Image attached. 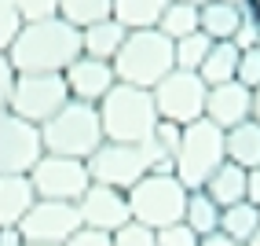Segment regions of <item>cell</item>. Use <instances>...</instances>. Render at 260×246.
<instances>
[{
  "instance_id": "1",
  "label": "cell",
  "mask_w": 260,
  "mask_h": 246,
  "mask_svg": "<svg viewBox=\"0 0 260 246\" xmlns=\"http://www.w3.org/2000/svg\"><path fill=\"white\" fill-rule=\"evenodd\" d=\"M77 56H81V30L59 15L26 22L8 48L15 74H62Z\"/></svg>"
},
{
  "instance_id": "2",
  "label": "cell",
  "mask_w": 260,
  "mask_h": 246,
  "mask_svg": "<svg viewBox=\"0 0 260 246\" xmlns=\"http://www.w3.org/2000/svg\"><path fill=\"white\" fill-rule=\"evenodd\" d=\"M114 74L121 85H136V89H154L169 70H176L172 59V41L154 26V30H128L125 44L117 48L110 59Z\"/></svg>"
},
{
  "instance_id": "3",
  "label": "cell",
  "mask_w": 260,
  "mask_h": 246,
  "mask_svg": "<svg viewBox=\"0 0 260 246\" xmlns=\"http://www.w3.org/2000/svg\"><path fill=\"white\" fill-rule=\"evenodd\" d=\"M99 121H103V136L114 140V144H143L158 125L150 89H136V85L117 81L99 99Z\"/></svg>"
},
{
  "instance_id": "4",
  "label": "cell",
  "mask_w": 260,
  "mask_h": 246,
  "mask_svg": "<svg viewBox=\"0 0 260 246\" xmlns=\"http://www.w3.org/2000/svg\"><path fill=\"white\" fill-rule=\"evenodd\" d=\"M103 121L95 103H62L59 114H51L41 125V144L48 154H66V158H81L88 162L92 151L103 144Z\"/></svg>"
},
{
  "instance_id": "5",
  "label": "cell",
  "mask_w": 260,
  "mask_h": 246,
  "mask_svg": "<svg viewBox=\"0 0 260 246\" xmlns=\"http://www.w3.org/2000/svg\"><path fill=\"white\" fill-rule=\"evenodd\" d=\"M223 162H228V154H223V129L220 125H213L209 118H198L190 125H183L180 151H176V180L187 191L202 187Z\"/></svg>"
},
{
  "instance_id": "6",
  "label": "cell",
  "mask_w": 260,
  "mask_h": 246,
  "mask_svg": "<svg viewBox=\"0 0 260 246\" xmlns=\"http://www.w3.org/2000/svg\"><path fill=\"white\" fill-rule=\"evenodd\" d=\"M128 209L132 221H140L147 228H165L183 221V206H187V187L176 180V173H147L140 184H132L128 191Z\"/></svg>"
},
{
  "instance_id": "7",
  "label": "cell",
  "mask_w": 260,
  "mask_h": 246,
  "mask_svg": "<svg viewBox=\"0 0 260 246\" xmlns=\"http://www.w3.org/2000/svg\"><path fill=\"white\" fill-rule=\"evenodd\" d=\"M154 111L161 121H176V125H190V121L205 118V96L209 85L190 70H169V74L150 89Z\"/></svg>"
},
{
  "instance_id": "8",
  "label": "cell",
  "mask_w": 260,
  "mask_h": 246,
  "mask_svg": "<svg viewBox=\"0 0 260 246\" xmlns=\"http://www.w3.org/2000/svg\"><path fill=\"white\" fill-rule=\"evenodd\" d=\"M29 180L37 199H51V202H81V195L92 187V173L88 162L81 158H66V154H41L37 166L29 169Z\"/></svg>"
},
{
  "instance_id": "9",
  "label": "cell",
  "mask_w": 260,
  "mask_h": 246,
  "mask_svg": "<svg viewBox=\"0 0 260 246\" xmlns=\"http://www.w3.org/2000/svg\"><path fill=\"white\" fill-rule=\"evenodd\" d=\"M62 103H70L62 74H15V89L8 111L19 114L33 125H44L51 114L62 111Z\"/></svg>"
},
{
  "instance_id": "10",
  "label": "cell",
  "mask_w": 260,
  "mask_h": 246,
  "mask_svg": "<svg viewBox=\"0 0 260 246\" xmlns=\"http://www.w3.org/2000/svg\"><path fill=\"white\" fill-rule=\"evenodd\" d=\"M88 173H92V184L128 191L132 184H140L150 173V158H147L143 144H114V140H103L88 158Z\"/></svg>"
},
{
  "instance_id": "11",
  "label": "cell",
  "mask_w": 260,
  "mask_h": 246,
  "mask_svg": "<svg viewBox=\"0 0 260 246\" xmlns=\"http://www.w3.org/2000/svg\"><path fill=\"white\" fill-rule=\"evenodd\" d=\"M41 154H44L41 125L11 111H0V177L4 173H29Z\"/></svg>"
},
{
  "instance_id": "12",
  "label": "cell",
  "mask_w": 260,
  "mask_h": 246,
  "mask_svg": "<svg viewBox=\"0 0 260 246\" xmlns=\"http://www.w3.org/2000/svg\"><path fill=\"white\" fill-rule=\"evenodd\" d=\"M81 228V209L77 202H51V199H37L33 209L22 217L19 232L29 242H66Z\"/></svg>"
},
{
  "instance_id": "13",
  "label": "cell",
  "mask_w": 260,
  "mask_h": 246,
  "mask_svg": "<svg viewBox=\"0 0 260 246\" xmlns=\"http://www.w3.org/2000/svg\"><path fill=\"white\" fill-rule=\"evenodd\" d=\"M77 209H81V224L84 228H99V232H117L121 224L132 221L128 195L117 191V187H107V184H92L81 195Z\"/></svg>"
},
{
  "instance_id": "14",
  "label": "cell",
  "mask_w": 260,
  "mask_h": 246,
  "mask_svg": "<svg viewBox=\"0 0 260 246\" xmlns=\"http://www.w3.org/2000/svg\"><path fill=\"white\" fill-rule=\"evenodd\" d=\"M62 81H66V92L77 103H95L107 96L114 85H117V74L107 59H92V56H77L70 66L62 70Z\"/></svg>"
},
{
  "instance_id": "15",
  "label": "cell",
  "mask_w": 260,
  "mask_h": 246,
  "mask_svg": "<svg viewBox=\"0 0 260 246\" xmlns=\"http://www.w3.org/2000/svg\"><path fill=\"white\" fill-rule=\"evenodd\" d=\"M249 111H253V89H246V85H238V81L213 85L209 96H205V118H209L213 125H220L223 132L235 129L238 121H246Z\"/></svg>"
},
{
  "instance_id": "16",
  "label": "cell",
  "mask_w": 260,
  "mask_h": 246,
  "mask_svg": "<svg viewBox=\"0 0 260 246\" xmlns=\"http://www.w3.org/2000/svg\"><path fill=\"white\" fill-rule=\"evenodd\" d=\"M37 202L29 173H4L0 177V228H19L22 217Z\"/></svg>"
},
{
  "instance_id": "17",
  "label": "cell",
  "mask_w": 260,
  "mask_h": 246,
  "mask_svg": "<svg viewBox=\"0 0 260 246\" xmlns=\"http://www.w3.org/2000/svg\"><path fill=\"white\" fill-rule=\"evenodd\" d=\"M125 37H128V30L110 15V19L92 22V26L81 30V56H92V59H107L110 63L117 56V48L125 44Z\"/></svg>"
},
{
  "instance_id": "18",
  "label": "cell",
  "mask_w": 260,
  "mask_h": 246,
  "mask_svg": "<svg viewBox=\"0 0 260 246\" xmlns=\"http://www.w3.org/2000/svg\"><path fill=\"white\" fill-rule=\"evenodd\" d=\"M223 154H228V162H235L242 169H256L260 166V125L253 118L238 121L235 129L223 132Z\"/></svg>"
},
{
  "instance_id": "19",
  "label": "cell",
  "mask_w": 260,
  "mask_h": 246,
  "mask_svg": "<svg viewBox=\"0 0 260 246\" xmlns=\"http://www.w3.org/2000/svg\"><path fill=\"white\" fill-rule=\"evenodd\" d=\"M202 191L209 195L220 209H228L235 202H246V169L235 166V162H223L209 180L202 184Z\"/></svg>"
},
{
  "instance_id": "20",
  "label": "cell",
  "mask_w": 260,
  "mask_h": 246,
  "mask_svg": "<svg viewBox=\"0 0 260 246\" xmlns=\"http://www.w3.org/2000/svg\"><path fill=\"white\" fill-rule=\"evenodd\" d=\"M242 15H246V11L235 8V4L209 0V4L198 8V30H202L209 41H231L235 30H238V22H242Z\"/></svg>"
},
{
  "instance_id": "21",
  "label": "cell",
  "mask_w": 260,
  "mask_h": 246,
  "mask_svg": "<svg viewBox=\"0 0 260 246\" xmlns=\"http://www.w3.org/2000/svg\"><path fill=\"white\" fill-rule=\"evenodd\" d=\"M235 74H238V44H235V41H213L205 63L198 66V77L213 89V85L235 81Z\"/></svg>"
},
{
  "instance_id": "22",
  "label": "cell",
  "mask_w": 260,
  "mask_h": 246,
  "mask_svg": "<svg viewBox=\"0 0 260 246\" xmlns=\"http://www.w3.org/2000/svg\"><path fill=\"white\" fill-rule=\"evenodd\" d=\"M183 224L194 232L198 239L202 235H213V232H220V206L205 195L202 187H194V191H187V206H183Z\"/></svg>"
},
{
  "instance_id": "23",
  "label": "cell",
  "mask_w": 260,
  "mask_h": 246,
  "mask_svg": "<svg viewBox=\"0 0 260 246\" xmlns=\"http://www.w3.org/2000/svg\"><path fill=\"white\" fill-rule=\"evenodd\" d=\"M169 0H114V19L125 30H154Z\"/></svg>"
},
{
  "instance_id": "24",
  "label": "cell",
  "mask_w": 260,
  "mask_h": 246,
  "mask_svg": "<svg viewBox=\"0 0 260 246\" xmlns=\"http://www.w3.org/2000/svg\"><path fill=\"white\" fill-rule=\"evenodd\" d=\"M260 228V206H253V202H235V206H228V209H220V232L223 235H231V239H238L242 246H246V239Z\"/></svg>"
},
{
  "instance_id": "25",
  "label": "cell",
  "mask_w": 260,
  "mask_h": 246,
  "mask_svg": "<svg viewBox=\"0 0 260 246\" xmlns=\"http://www.w3.org/2000/svg\"><path fill=\"white\" fill-rule=\"evenodd\" d=\"M110 11H114V0H59V19H66L77 30L110 19Z\"/></svg>"
},
{
  "instance_id": "26",
  "label": "cell",
  "mask_w": 260,
  "mask_h": 246,
  "mask_svg": "<svg viewBox=\"0 0 260 246\" xmlns=\"http://www.w3.org/2000/svg\"><path fill=\"white\" fill-rule=\"evenodd\" d=\"M158 30L169 41H180V37H187V33H194L198 30V8L194 4H180V0H169V8L158 19Z\"/></svg>"
},
{
  "instance_id": "27",
  "label": "cell",
  "mask_w": 260,
  "mask_h": 246,
  "mask_svg": "<svg viewBox=\"0 0 260 246\" xmlns=\"http://www.w3.org/2000/svg\"><path fill=\"white\" fill-rule=\"evenodd\" d=\"M213 41L205 37L202 30L187 33V37L172 41V59H176V70H190V74H198V66L205 63V56H209Z\"/></svg>"
},
{
  "instance_id": "28",
  "label": "cell",
  "mask_w": 260,
  "mask_h": 246,
  "mask_svg": "<svg viewBox=\"0 0 260 246\" xmlns=\"http://www.w3.org/2000/svg\"><path fill=\"white\" fill-rule=\"evenodd\" d=\"M110 235H114V246H158V232L147 228V224H140V221L121 224L117 232H110Z\"/></svg>"
},
{
  "instance_id": "29",
  "label": "cell",
  "mask_w": 260,
  "mask_h": 246,
  "mask_svg": "<svg viewBox=\"0 0 260 246\" xmlns=\"http://www.w3.org/2000/svg\"><path fill=\"white\" fill-rule=\"evenodd\" d=\"M26 22H22V15H19V8L11 4V0H0V51H8L11 48V41L19 37V30H22Z\"/></svg>"
},
{
  "instance_id": "30",
  "label": "cell",
  "mask_w": 260,
  "mask_h": 246,
  "mask_svg": "<svg viewBox=\"0 0 260 246\" xmlns=\"http://www.w3.org/2000/svg\"><path fill=\"white\" fill-rule=\"evenodd\" d=\"M235 81L246 85V89H256V85H260V48L238 51V74H235Z\"/></svg>"
},
{
  "instance_id": "31",
  "label": "cell",
  "mask_w": 260,
  "mask_h": 246,
  "mask_svg": "<svg viewBox=\"0 0 260 246\" xmlns=\"http://www.w3.org/2000/svg\"><path fill=\"white\" fill-rule=\"evenodd\" d=\"M15 8H19L22 22H37V19H51V15H59V0H11Z\"/></svg>"
},
{
  "instance_id": "32",
  "label": "cell",
  "mask_w": 260,
  "mask_h": 246,
  "mask_svg": "<svg viewBox=\"0 0 260 246\" xmlns=\"http://www.w3.org/2000/svg\"><path fill=\"white\" fill-rule=\"evenodd\" d=\"M202 239L190 232V228L183 224V221H176V224H165V228H158V246H198Z\"/></svg>"
},
{
  "instance_id": "33",
  "label": "cell",
  "mask_w": 260,
  "mask_h": 246,
  "mask_svg": "<svg viewBox=\"0 0 260 246\" xmlns=\"http://www.w3.org/2000/svg\"><path fill=\"white\" fill-rule=\"evenodd\" d=\"M231 41L238 44V51H246V48H260V22L253 19L249 11L242 15V22H238V30H235V37H231Z\"/></svg>"
},
{
  "instance_id": "34",
  "label": "cell",
  "mask_w": 260,
  "mask_h": 246,
  "mask_svg": "<svg viewBox=\"0 0 260 246\" xmlns=\"http://www.w3.org/2000/svg\"><path fill=\"white\" fill-rule=\"evenodd\" d=\"M62 246H114V235H110V232H99V228H84V224H81Z\"/></svg>"
},
{
  "instance_id": "35",
  "label": "cell",
  "mask_w": 260,
  "mask_h": 246,
  "mask_svg": "<svg viewBox=\"0 0 260 246\" xmlns=\"http://www.w3.org/2000/svg\"><path fill=\"white\" fill-rule=\"evenodd\" d=\"M11 89H15V66L8 59V51H0V111H8Z\"/></svg>"
},
{
  "instance_id": "36",
  "label": "cell",
  "mask_w": 260,
  "mask_h": 246,
  "mask_svg": "<svg viewBox=\"0 0 260 246\" xmlns=\"http://www.w3.org/2000/svg\"><path fill=\"white\" fill-rule=\"evenodd\" d=\"M246 202L260 206V166L256 169H246Z\"/></svg>"
},
{
  "instance_id": "37",
  "label": "cell",
  "mask_w": 260,
  "mask_h": 246,
  "mask_svg": "<svg viewBox=\"0 0 260 246\" xmlns=\"http://www.w3.org/2000/svg\"><path fill=\"white\" fill-rule=\"evenodd\" d=\"M198 246H242V242L231 239V235H223V232H213V235H202Z\"/></svg>"
},
{
  "instance_id": "38",
  "label": "cell",
  "mask_w": 260,
  "mask_h": 246,
  "mask_svg": "<svg viewBox=\"0 0 260 246\" xmlns=\"http://www.w3.org/2000/svg\"><path fill=\"white\" fill-rule=\"evenodd\" d=\"M22 232L19 228H0V246H22Z\"/></svg>"
},
{
  "instance_id": "39",
  "label": "cell",
  "mask_w": 260,
  "mask_h": 246,
  "mask_svg": "<svg viewBox=\"0 0 260 246\" xmlns=\"http://www.w3.org/2000/svg\"><path fill=\"white\" fill-rule=\"evenodd\" d=\"M249 118H253L256 125H260V85L253 89V111H249Z\"/></svg>"
},
{
  "instance_id": "40",
  "label": "cell",
  "mask_w": 260,
  "mask_h": 246,
  "mask_svg": "<svg viewBox=\"0 0 260 246\" xmlns=\"http://www.w3.org/2000/svg\"><path fill=\"white\" fill-rule=\"evenodd\" d=\"M246 11H249V15H253V19L260 22V0H249V4H246Z\"/></svg>"
},
{
  "instance_id": "41",
  "label": "cell",
  "mask_w": 260,
  "mask_h": 246,
  "mask_svg": "<svg viewBox=\"0 0 260 246\" xmlns=\"http://www.w3.org/2000/svg\"><path fill=\"white\" fill-rule=\"evenodd\" d=\"M246 246H260V228H256V232H253V235L246 239Z\"/></svg>"
},
{
  "instance_id": "42",
  "label": "cell",
  "mask_w": 260,
  "mask_h": 246,
  "mask_svg": "<svg viewBox=\"0 0 260 246\" xmlns=\"http://www.w3.org/2000/svg\"><path fill=\"white\" fill-rule=\"evenodd\" d=\"M223 4H235V8H242V11H246V4H249V0H223Z\"/></svg>"
},
{
  "instance_id": "43",
  "label": "cell",
  "mask_w": 260,
  "mask_h": 246,
  "mask_svg": "<svg viewBox=\"0 0 260 246\" xmlns=\"http://www.w3.org/2000/svg\"><path fill=\"white\" fill-rule=\"evenodd\" d=\"M180 4H194V8H202V4H209V0H180Z\"/></svg>"
},
{
  "instance_id": "44",
  "label": "cell",
  "mask_w": 260,
  "mask_h": 246,
  "mask_svg": "<svg viewBox=\"0 0 260 246\" xmlns=\"http://www.w3.org/2000/svg\"><path fill=\"white\" fill-rule=\"evenodd\" d=\"M22 246H59V242H29V239H26Z\"/></svg>"
}]
</instances>
